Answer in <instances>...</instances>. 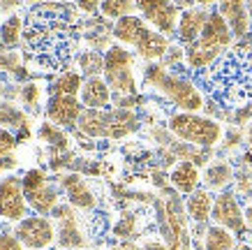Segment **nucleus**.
<instances>
[{
	"label": "nucleus",
	"mask_w": 252,
	"mask_h": 250,
	"mask_svg": "<svg viewBox=\"0 0 252 250\" xmlns=\"http://www.w3.org/2000/svg\"><path fill=\"white\" fill-rule=\"evenodd\" d=\"M234 176H236V169L231 162L227 160H213L204 167V174H201V185L211 192H222L227 190L234 183Z\"/></svg>",
	"instance_id": "obj_22"
},
{
	"label": "nucleus",
	"mask_w": 252,
	"mask_h": 250,
	"mask_svg": "<svg viewBox=\"0 0 252 250\" xmlns=\"http://www.w3.org/2000/svg\"><path fill=\"white\" fill-rule=\"evenodd\" d=\"M2 88H5V83H0V102H2Z\"/></svg>",
	"instance_id": "obj_51"
},
{
	"label": "nucleus",
	"mask_w": 252,
	"mask_h": 250,
	"mask_svg": "<svg viewBox=\"0 0 252 250\" xmlns=\"http://www.w3.org/2000/svg\"><path fill=\"white\" fill-rule=\"evenodd\" d=\"M77 132L88 139H109V109H84Z\"/></svg>",
	"instance_id": "obj_23"
},
{
	"label": "nucleus",
	"mask_w": 252,
	"mask_h": 250,
	"mask_svg": "<svg viewBox=\"0 0 252 250\" xmlns=\"http://www.w3.org/2000/svg\"><path fill=\"white\" fill-rule=\"evenodd\" d=\"M23 192H26V199H28V206L37 215H51L56 206L61 204V185L54 183L49 179L44 169H28L23 174Z\"/></svg>",
	"instance_id": "obj_9"
},
{
	"label": "nucleus",
	"mask_w": 252,
	"mask_h": 250,
	"mask_svg": "<svg viewBox=\"0 0 252 250\" xmlns=\"http://www.w3.org/2000/svg\"><path fill=\"white\" fill-rule=\"evenodd\" d=\"M245 142V132L243 128H238V125H231L227 132H224V142H222V148L224 151H231V148H236Z\"/></svg>",
	"instance_id": "obj_37"
},
{
	"label": "nucleus",
	"mask_w": 252,
	"mask_h": 250,
	"mask_svg": "<svg viewBox=\"0 0 252 250\" xmlns=\"http://www.w3.org/2000/svg\"><path fill=\"white\" fill-rule=\"evenodd\" d=\"M77 211L79 209L72 204H58L51 211V218L56 222V241L63 250H81L88 246V236L81 229Z\"/></svg>",
	"instance_id": "obj_10"
},
{
	"label": "nucleus",
	"mask_w": 252,
	"mask_h": 250,
	"mask_svg": "<svg viewBox=\"0 0 252 250\" xmlns=\"http://www.w3.org/2000/svg\"><path fill=\"white\" fill-rule=\"evenodd\" d=\"M79 100L86 109H111L114 95H111V88L104 81V76H91V79H84Z\"/></svg>",
	"instance_id": "obj_20"
},
{
	"label": "nucleus",
	"mask_w": 252,
	"mask_h": 250,
	"mask_svg": "<svg viewBox=\"0 0 252 250\" xmlns=\"http://www.w3.org/2000/svg\"><path fill=\"white\" fill-rule=\"evenodd\" d=\"M16 146H19V139L12 130H5L0 128V158H7L12 153L16 151Z\"/></svg>",
	"instance_id": "obj_36"
},
{
	"label": "nucleus",
	"mask_w": 252,
	"mask_h": 250,
	"mask_svg": "<svg viewBox=\"0 0 252 250\" xmlns=\"http://www.w3.org/2000/svg\"><path fill=\"white\" fill-rule=\"evenodd\" d=\"M162 65L169 70H176L181 68V65H185V46L181 44H171L169 46V51L164 53V58H162Z\"/></svg>",
	"instance_id": "obj_35"
},
{
	"label": "nucleus",
	"mask_w": 252,
	"mask_h": 250,
	"mask_svg": "<svg viewBox=\"0 0 252 250\" xmlns=\"http://www.w3.org/2000/svg\"><path fill=\"white\" fill-rule=\"evenodd\" d=\"M111 234L116 239H123V241H132L141 234V213L139 211H125L118 218V222L114 225Z\"/></svg>",
	"instance_id": "obj_30"
},
{
	"label": "nucleus",
	"mask_w": 252,
	"mask_h": 250,
	"mask_svg": "<svg viewBox=\"0 0 252 250\" xmlns=\"http://www.w3.org/2000/svg\"><path fill=\"white\" fill-rule=\"evenodd\" d=\"M206 21H208V9H204V7H192V9L181 12L178 28H176V39L183 46L197 42L201 37V33H204Z\"/></svg>",
	"instance_id": "obj_19"
},
{
	"label": "nucleus",
	"mask_w": 252,
	"mask_h": 250,
	"mask_svg": "<svg viewBox=\"0 0 252 250\" xmlns=\"http://www.w3.org/2000/svg\"><path fill=\"white\" fill-rule=\"evenodd\" d=\"M0 128L12 130L19 139V144H26L32 137L31 132V116L26 109L16 107L14 102H0Z\"/></svg>",
	"instance_id": "obj_18"
},
{
	"label": "nucleus",
	"mask_w": 252,
	"mask_h": 250,
	"mask_svg": "<svg viewBox=\"0 0 252 250\" xmlns=\"http://www.w3.org/2000/svg\"><path fill=\"white\" fill-rule=\"evenodd\" d=\"M21 100L23 109L28 111V114H39V107H42V86L35 81H26L21 86Z\"/></svg>",
	"instance_id": "obj_33"
},
{
	"label": "nucleus",
	"mask_w": 252,
	"mask_h": 250,
	"mask_svg": "<svg viewBox=\"0 0 252 250\" xmlns=\"http://www.w3.org/2000/svg\"><path fill=\"white\" fill-rule=\"evenodd\" d=\"M234 33L222 19L218 9L208 12V21L204 26V33L197 42L185 46V65L192 74H201L213 65L229 46H234Z\"/></svg>",
	"instance_id": "obj_4"
},
{
	"label": "nucleus",
	"mask_w": 252,
	"mask_h": 250,
	"mask_svg": "<svg viewBox=\"0 0 252 250\" xmlns=\"http://www.w3.org/2000/svg\"><path fill=\"white\" fill-rule=\"evenodd\" d=\"M137 65V53L125 49L123 44H114L104 53V81L111 88L114 98H125V95H139V83L134 74Z\"/></svg>",
	"instance_id": "obj_8"
},
{
	"label": "nucleus",
	"mask_w": 252,
	"mask_h": 250,
	"mask_svg": "<svg viewBox=\"0 0 252 250\" xmlns=\"http://www.w3.org/2000/svg\"><path fill=\"white\" fill-rule=\"evenodd\" d=\"M111 33L123 46H132L139 58H144L148 63H160L171 46L167 35L151 28L139 14L118 19L111 26Z\"/></svg>",
	"instance_id": "obj_5"
},
{
	"label": "nucleus",
	"mask_w": 252,
	"mask_h": 250,
	"mask_svg": "<svg viewBox=\"0 0 252 250\" xmlns=\"http://www.w3.org/2000/svg\"><path fill=\"white\" fill-rule=\"evenodd\" d=\"M236 246V234L220 225H211L204 232V250H231Z\"/></svg>",
	"instance_id": "obj_28"
},
{
	"label": "nucleus",
	"mask_w": 252,
	"mask_h": 250,
	"mask_svg": "<svg viewBox=\"0 0 252 250\" xmlns=\"http://www.w3.org/2000/svg\"><path fill=\"white\" fill-rule=\"evenodd\" d=\"M231 250H252V246H250V243H236Z\"/></svg>",
	"instance_id": "obj_49"
},
{
	"label": "nucleus",
	"mask_w": 252,
	"mask_h": 250,
	"mask_svg": "<svg viewBox=\"0 0 252 250\" xmlns=\"http://www.w3.org/2000/svg\"><path fill=\"white\" fill-rule=\"evenodd\" d=\"M86 107L81 105L79 98H72V95H51L46 100L44 107V116L46 121L56 123L61 128H77L79 116Z\"/></svg>",
	"instance_id": "obj_16"
},
{
	"label": "nucleus",
	"mask_w": 252,
	"mask_h": 250,
	"mask_svg": "<svg viewBox=\"0 0 252 250\" xmlns=\"http://www.w3.org/2000/svg\"><path fill=\"white\" fill-rule=\"evenodd\" d=\"M28 199L23 192V181L14 174L0 179V218L9 222H21L28 218Z\"/></svg>",
	"instance_id": "obj_13"
},
{
	"label": "nucleus",
	"mask_w": 252,
	"mask_h": 250,
	"mask_svg": "<svg viewBox=\"0 0 252 250\" xmlns=\"http://www.w3.org/2000/svg\"><path fill=\"white\" fill-rule=\"evenodd\" d=\"M99 14L116 23L118 19L137 14V0H102Z\"/></svg>",
	"instance_id": "obj_31"
},
{
	"label": "nucleus",
	"mask_w": 252,
	"mask_h": 250,
	"mask_svg": "<svg viewBox=\"0 0 252 250\" xmlns=\"http://www.w3.org/2000/svg\"><path fill=\"white\" fill-rule=\"evenodd\" d=\"M231 123L238 125V128H243V125L252 123V102L241 105V107H236V109H231Z\"/></svg>",
	"instance_id": "obj_38"
},
{
	"label": "nucleus",
	"mask_w": 252,
	"mask_h": 250,
	"mask_svg": "<svg viewBox=\"0 0 252 250\" xmlns=\"http://www.w3.org/2000/svg\"><path fill=\"white\" fill-rule=\"evenodd\" d=\"M144 86L171 102L178 111L199 114L206 105V98L197 83L174 70H167L162 63H148L144 68Z\"/></svg>",
	"instance_id": "obj_3"
},
{
	"label": "nucleus",
	"mask_w": 252,
	"mask_h": 250,
	"mask_svg": "<svg viewBox=\"0 0 252 250\" xmlns=\"http://www.w3.org/2000/svg\"><path fill=\"white\" fill-rule=\"evenodd\" d=\"M220 0H197V7H204V9H208V7H213V5H218Z\"/></svg>",
	"instance_id": "obj_47"
},
{
	"label": "nucleus",
	"mask_w": 252,
	"mask_h": 250,
	"mask_svg": "<svg viewBox=\"0 0 252 250\" xmlns=\"http://www.w3.org/2000/svg\"><path fill=\"white\" fill-rule=\"evenodd\" d=\"M137 12L151 28L167 37H176L181 9L176 7L174 0H137Z\"/></svg>",
	"instance_id": "obj_11"
},
{
	"label": "nucleus",
	"mask_w": 252,
	"mask_h": 250,
	"mask_svg": "<svg viewBox=\"0 0 252 250\" xmlns=\"http://www.w3.org/2000/svg\"><path fill=\"white\" fill-rule=\"evenodd\" d=\"M248 12H250V19H252V0H248Z\"/></svg>",
	"instance_id": "obj_50"
},
{
	"label": "nucleus",
	"mask_w": 252,
	"mask_h": 250,
	"mask_svg": "<svg viewBox=\"0 0 252 250\" xmlns=\"http://www.w3.org/2000/svg\"><path fill=\"white\" fill-rule=\"evenodd\" d=\"M37 137H39V142H44L56 155H63V153L69 151V135L65 132V128L56 125V123L44 121L37 128Z\"/></svg>",
	"instance_id": "obj_26"
},
{
	"label": "nucleus",
	"mask_w": 252,
	"mask_h": 250,
	"mask_svg": "<svg viewBox=\"0 0 252 250\" xmlns=\"http://www.w3.org/2000/svg\"><path fill=\"white\" fill-rule=\"evenodd\" d=\"M23 70V58L21 53L14 49H0V72L7 74H19Z\"/></svg>",
	"instance_id": "obj_34"
},
{
	"label": "nucleus",
	"mask_w": 252,
	"mask_h": 250,
	"mask_svg": "<svg viewBox=\"0 0 252 250\" xmlns=\"http://www.w3.org/2000/svg\"><path fill=\"white\" fill-rule=\"evenodd\" d=\"M218 12L227 21V26L231 28L236 39H245L250 35L252 19L250 12H248V0H220L218 2Z\"/></svg>",
	"instance_id": "obj_17"
},
{
	"label": "nucleus",
	"mask_w": 252,
	"mask_h": 250,
	"mask_svg": "<svg viewBox=\"0 0 252 250\" xmlns=\"http://www.w3.org/2000/svg\"><path fill=\"white\" fill-rule=\"evenodd\" d=\"M0 250H26V248L14 236V232H2L0 234Z\"/></svg>",
	"instance_id": "obj_39"
},
{
	"label": "nucleus",
	"mask_w": 252,
	"mask_h": 250,
	"mask_svg": "<svg viewBox=\"0 0 252 250\" xmlns=\"http://www.w3.org/2000/svg\"><path fill=\"white\" fill-rule=\"evenodd\" d=\"M141 128V118L132 109H109V139L121 142Z\"/></svg>",
	"instance_id": "obj_24"
},
{
	"label": "nucleus",
	"mask_w": 252,
	"mask_h": 250,
	"mask_svg": "<svg viewBox=\"0 0 252 250\" xmlns=\"http://www.w3.org/2000/svg\"><path fill=\"white\" fill-rule=\"evenodd\" d=\"M139 250H169V246L164 241H146L139 246Z\"/></svg>",
	"instance_id": "obj_43"
},
{
	"label": "nucleus",
	"mask_w": 252,
	"mask_h": 250,
	"mask_svg": "<svg viewBox=\"0 0 252 250\" xmlns=\"http://www.w3.org/2000/svg\"><path fill=\"white\" fill-rule=\"evenodd\" d=\"M19 167V160L14 155H7V158H0V174H5V172H12Z\"/></svg>",
	"instance_id": "obj_42"
},
{
	"label": "nucleus",
	"mask_w": 252,
	"mask_h": 250,
	"mask_svg": "<svg viewBox=\"0 0 252 250\" xmlns=\"http://www.w3.org/2000/svg\"><path fill=\"white\" fill-rule=\"evenodd\" d=\"M213 225L229 229L234 234H245L248 232V222H245V209L238 202V195L231 190H222L215 195L213 213H211Z\"/></svg>",
	"instance_id": "obj_14"
},
{
	"label": "nucleus",
	"mask_w": 252,
	"mask_h": 250,
	"mask_svg": "<svg viewBox=\"0 0 252 250\" xmlns=\"http://www.w3.org/2000/svg\"><path fill=\"white\" fill-rule=\"evenodd\" d=\"M56 183L61 185V190L67 197V204H72L79 211H93L97 206V197L91 190L88 181L84 179V174L77 172H67V174H58Z\"/></svg>",
	"instance_id": "obj_15"
},
{
	"label": "nucleus",
	"mask_w": 252,
	"mask_h": 250,
	"mask_svg": "<svg viewBox=\"0 0 252 250\" xmlns=\"http://www.w3.org/2000/svg\"><path fill=\"white\" fill-rule=\"evenodd\" d=\"M42 250H54V248H42Z\"/></svg>",
	"instance_id": "obj_52"
},
{
	"label": "nucleus",
	"mask_w": 252,
	"mask_h": 250,
	"mask_svg": "<svg viewBox=\"0 0 252 250\" xmlns=\"http://www.w3.org/2000/svg\"><path fill=\"white\" fill-rule=\"evenodd\" d=\"M245 144L252 148V123H248V125H245Z\"/></svg>",
	"instance_id": "obj_48"
},
{
	"label": "nucleus",
	"mask_w": 252,
	"mask_h": 250,
	"mask_svg": "<svg viewBox=\"0 0 252 250\" xmlns=\"http://www.w3.org/2000/svg\"><path fill=\"white\" fill-rule=\"evenodd\" d=\"M26 0H0V12L2 14H14L16 9L23 7Z\"/></svg>",
	"instance_id": "obj_41"
},
{
	"label": "nucleus",
	"mask_w": 252,
	"mask_h": 250,
	"mask_svg": "<svg viewBox=\"0 0 252 250\" xmlns=\"http://www.w3.org/2000/svg\"><path fill=\"white\" fill-rule=\"evenodd\" d=\"M197 76L208 98L218 105L236 109L252 102V42L245 37L229 46L206 72Z\"/></svg>",
	"instance_id": "obj_2"
},
{
	"label": "nucleus",
	"mask_w": 252,
	"mask_h": 250,
	"mask_svg": "<svg viewBox=\"0 0 252 250\" xmlns=\"http://www.w3.org/2000/svg\"><path fill=\"white\" fill-rule=\"evenodd\" d=\"M213 204H215V195L201 185L192 195H188L185 211H188V215H190V220L194 225H206L211 220V213H213Z\"/></svg>",
	"instance_id": "obj_25"
},
{
	"label": "nucleus",
	"mask_w": 252,
	"mask_h": 250,
	"mask_svg": "<svg viewBox=\"0 0 252 250\" xmlns=\"http://www.w3.org/2000/svg\"><path fill=\"white\" fill-rule=\"evenodd\" d=\"M245 222H248V229L252 232V202L245 206Z\"/></svg>",
	"instance_id": "obj_46"
},
{
	"label": "nucleus",
	"mask_w": 252,
	"mask_h": 250,
	"mask_svg": "<svg viewBox=\"0 0 252 250\" xmlns=\"http://www.w3.org/2000/svg\"><path fill=\"white\" fill-rule=\"evenodd\" d=\"M77 5L42 2L32 5L23 16V49L32 63L46 72H65L72 58H77L81 35Z\"/></svg>",
	"instance_id": "obj_1"
},
{
	"label": "nucleus",
	"mask_w": 252,
	"mask_h": 250,
	"mask_svg": "<svg viewBox=\"0 0 252 250\" xmlns=\"http://www.w3.org/2000/svg\"><path fill=\"white\" fill-rule=\"evenodd\" d=\"M169 132L185 144L199 146V148H213L222 142V125L211 116L190 114V111H176L167 121Z\"/></svg>",
	"instance_id": "obj_7"
},
{
	"label": "nucleus",
	"mask_w": 252,
	"mask_h": 250,
	"mask_svg": "<svg viewBox=\"0 0 252 250\" xmlns=\"http://www.w3.org/2000/svg\"><path fill=\"white\" fill-rule=\"evenodd\" d=\"M81 86H84L81 72H77V70H65V72H61V74L51 81L49 93H51V95H72V98H79Z\"/></svg>",
	"instance_id": "obj_27"
},
{
	"label": "nucleus",
	"mask_w": 252,
	"mask_h": 250,
	"mask_svg": "<svg viewBox=\"0 0 252 250\" xmlns=\"http://www.w3.org/2000/svg\"><path fill=\"white\" fill-rule=\"evenodd\" d=\"M14 236L23 243L26 250L51 248L56 243V222L49 215H28L21 222H16Z\"/></svg>",
	"instance_id": "obj_12"
},
{
	"label": "nucleus",
	"mask_w": 252,
	"mask_h": 250,
	"mask_svg": "<svg viewBox=\"0 0 252 250\" xmlns=\"http://www.w3.org/2000/svg\"><path fill=\"white\" fill-rule=\"evenodd\" d=\"M23 39V19L19 14H12L7 21L0 26V44L14 49Z\"/></svg>",
	"instance_id": "obj_32"
},
{
	"label": "nucleus",
	"mask_w": 252,
	"mask_h": 250,
	"mask_svg": "<svg viewBox=\"0 0 252 250\" xmlns=\"http://www.w3.org/2000/svg\"><path fill=\"white\" fill-rule=\"evenodd\" d=\"M176 2V7L181 9V12H185V9H192V7H197V0H174Z\"/></svg>",
	"instance_id": "obj_45"
},
{
	"label": "nucleus",
	"mask_w": 252,
	"mask_h": 250,
	"mask_svg": "<svg viewBox=\"0 0 252 250\" xmlns=\"http://www.w3.org/2000/svg\"><path fill=\"white\" fill-rule=\"evenodd\" d=\"M169 183L178 195H192L197 188H201V172L190 160H178L169 172Z\"/></svg>",
	"instance_id": "obj_21"
},
{
	"label": "nucleus",
	"mask_w": 252,
	"mask_h": 250,
	"mask_svg": "<svg viewBox=\"0 0 252 250\" xmlns=\"http://www.w3.org/2000/svg\"><path fill=\"white\" fill-rule=\"evenodd\" d=\"M99 7H102V0H77V9L84 12V14H88V16L97 14Z\"/></svg>",
	"instance_id": "obj_40"
},
{
	"label": "nucleus",
	"mask_w": 252,
	"mask_h": 250,
	"mask_svg": "<svg viewBox=\"0 0 252 250\" xmlns=\"http://www.w3.org/2000/svg\"><path fill=\"white\" fill-rule=\"evenodd\" d=\"M77 65L84 79L104 74V53L95 51V49H84L77 53Z\"/></svg>",
	"instance_id": "obj_29"
},
{
	"label": "nucleus",
	"mask_w": 252,
	"mask_h": 250,
	"mask_svg": "<svg viewBox=\"0 0 252 250\" xmlns=\"http://www.w3.org/2000/svg\"><path fill=\"white\" fill-rule=\"evenodd\" d=\"M109 250H139V246L134 241H121V243H116V246H111Z\"/></svg>",
	"instance_id": "obj_44"
},
{
	"label": "nucleus",
	"mask_w": 252,
	"mask_h": 250,
	"mask_svg": "<svg viewBox=\"0 0 252 250\" xmlns=\"http://www.w3.org/2000/svg\"><path fill=\"white\" fill-rule=\"evenodd\" d=\"M153 204L155 222L169 250H192L190 215L185 211V202L178 197V192H164Z\"/></svg>",
	"instance_id": "obj_6"
}]
</instances>
